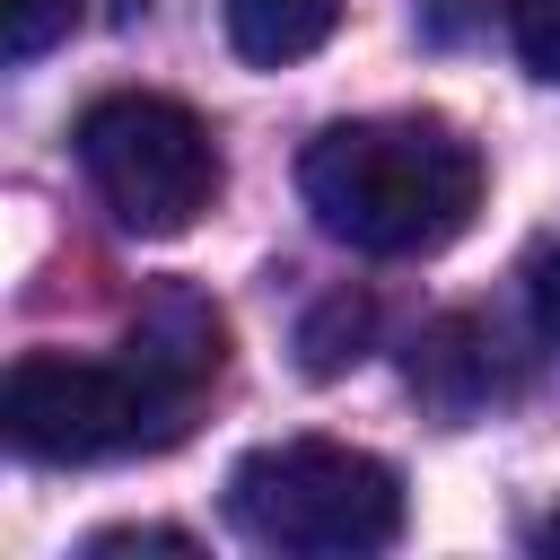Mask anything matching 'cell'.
<instances>
[{
	"instance_id": "obj_1",
	"label": "cell",
	"mask_w": 560,
	"mask_h": 560,
	"mask_svg": "<svg viewBox=\"0 0 560 560\" xmlns=\"http://www.w3.org/2000/svg\"><path fill=\"white\" fill-rule=\"evenodd\" d=\"M228 376V315L166 280L131 315L114 359H70V350H26L0 385L9 446L35 464H105V455H158L175 446L210 385Z\"/></svg>"
},
{
	"instance_id": "obj_2",
	"label": "cell",
	"mask_w": 560,
	"mask_h": 560,
	"mask_svg": "<svg viewBox=\"0 0 560 560\" xmlns=\"http://www.w3.org/2000/svg\"><path fill=\"white\" fill-rule=\"evenodd\" d=\"M298 192L324 236L359 254H438L481 210V149L446 114H359L324 122L298 158Z\"/></svg>"
},
{
	"instance_id": "obj_3",
	"label": "cell",
	"mask_w": 560,
	"mask_h": 560,
	"mask_svg": "<svg viewBox=\"0 0 560 560\" xmlns=\"http://www.w3.org/2000/svg\"><path fill=\"white\" fill-rule=\"evenodd\" d=\"M228 525L289 560H368L402 542V472L341 438H280L236 455Z\"/></svg>"
},
{
	"instance_id": "obj_4",
	"label": "cell",
	"mask_w": 560,
	"mask_h": 560,
	"mask_svg": "<svg viewBox=\"0 0 560 560\" xmlns=\"http://www.w3.org/2000/svg\"><path fill=\"white\" fill-rule=\"evenodd\" d=\"M79 166L96 184V201L114 210V228L131 236H184L210 201H219V149L210 122L175 96L149 88H114L79 114Z\"/></svg>"
},
{
	"instance_id": "obj_5",
	"label": "cell",
	"mask_w": 560,
	"mask_h": 560,
	"mask_svg": "<svg viewBox=\"0 0 560 560\" xmlns=\"http://www.w3.org/2000/svg\"><path fill=\"white\" fill-rule=\"evenodd\" d=\"M411 394L438 411V420H472L490 402L516 394V368H508V341L490 315H438L420 341H411Z\"/></svg>"
},
{
	"instance_id": "obj_6",
	"label": "cell",
	"mask_w": 560,
	"mask_h": 560,
	"mask_svg": "<svg viewBox=\"0 0 560 560\" xmlns=\"http://www.w3.org/2000/svg\"><path fill=\"white\" fill-rule=\"evenodd\" d=\"M341 9L350 0H228V44L245 61H262V70H289V61L332 44Z\"/></svg>"
},
{
	"instance_id": "obj_7",
	"label": "cell",
	"mask_w": 560,
	"mask_h": 560,
	"mask_svg": "<svg viewBox=\"0 0 560 560\" xmlns=\"http://www.w3.org/2000/svg\"><path fill=\"white\" fill-rule=\"evenodd\" d=\"M368 324H376V306H368V298H350V289H332V298L306 315V332H298L306 376H341V368L368 350Z\"/></svg>"
},
{
	"instance_id": "obj_8",
	"label": "cell",
	"mask_w": 560,
	"mask_h": 560,
	"mask_svg": "<svg viewBox=\"0 0 560 560\" xmlns=\"http://www.w3.org/2000/svg\"><path fill=\"white\" fill-rule=\"evenodd\" d=\"M70 18H79V0H0V52L35 61V52H52L70 35Z\"/></svg>"
},
{
	"instance_id": "obj_9",
	"label": "cell",
	"mask_w": 560,
	"mask_h": 560,
	"mask_svg": "<svg viewBox=\"0 0 560 560\" xmlns=\"http://www.w3.org/2000/svg\"><path fill=\"white\" fill-rule=\"evenodd\" d=\"M508 26H516V52L534 79H560V0H508Z\"/></svg>"
},
{
	"instance_id": "obj_10",
	"label": "cell",
	"mask_w": 560,
	"mask_h": 560,
	"mask_svg": "<svg viewBox=\"0 0 560 560\" xmlns=\"http://www.w3.org/2000/svg\"><path fill=\"white\" fill-rule=\"evenodd\" d=\"M114 551H192V534H175V525H114V534H88V560H114Z\"/></svg>"
},
{
	"instance_id": "obj_11",
	"label": "cell",
	"mask_w": 560,
	"mask_h": 560,
	"mask_svg": "<svg viewBox=\"0 0 560 560\" xmlns=\"http://www.w3.org/2000/svg\"><path fill=\"white\" fill-rule=\"evenodd\" d=\"M525 289H534V315H542V332L560 341V245H542V254H534Z\"/></svg>"
},
{
	"instance_id": "obj_12",
	"label": "cell",
	"mask_w": 560,
	"mask_h": 560,
	"mask_svg": "<svg viewBox=\"0 0 560 560\" xmlns=\"http://www.w3.org/2000/svg\"><path fill=\"white\" fill-rule=\"evenodd\" d=\"M542 551H560V508H551V516H542Z\"/></svg>"
}]
</instances>
